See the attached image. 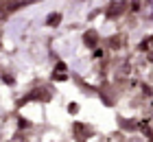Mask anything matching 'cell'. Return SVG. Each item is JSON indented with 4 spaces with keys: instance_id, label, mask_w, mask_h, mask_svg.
<instances>
[{
    "instance_id": "1",
    "label": "cell",
    "mask_w": 153,
    "mask_h": 142,
    "mask_svg": "<svg viewBox=\"0 0 153 142\" xmlns=\"http://www.w3.org/2000/svg\"><path fill=\"white\" fill-rule=\"evenodd\" d=\"M74 133H76V138H79V142H85L88 131L83 129V125H79V123H76V125H74Z\"/></svg>"
},
{
    "instance_id": "2",
    "label": "cell",
    "mask_w": 153,
    "mask_h": 142,
    "mask_svg": "<svg viewBox=\"0 0 153 142\" xmlns=\"http://www.w3.org/2000/svg\"><path fill=\"white\" fill-rule=\"evenodd\" d=\"M120 9H123V4H120V2H114L112 7H109V11H107V16H109V18H114V16H116V13H118V11H120Z\"/></svg>"
},
{
    "instance_id": "3",
    "label": "cell",
    "mask_w": 153,
    "mask_h": 142,
    "mask_svg": "<svg viewBox=\"0 0 153 142\" xmlns=\"http://www.w3.org/2000/svg\"><path fill=\"white\" fill-rule=\"evenodd\" d=\"M59 20H61V16H59V13H53V16H51V18H48V24H53V26H57V24H59Z\"/></svg>"
},
{
    "instance_id": "4",
    "label": "cell",
    "mask_w": 153,
    "mask_h": 142,
    "mask_svg": "<svg viewBox=\"0 0 153 142\" xmlns=\"http://www.w3.org/2000/svg\"><path fill=\"white\" fill-rule=\"evenodd\" d=\"M85 37H88V39H85V44H88V46H94V44H96V35H94V33H88Z\"/></svg>"
}]
</instances>
